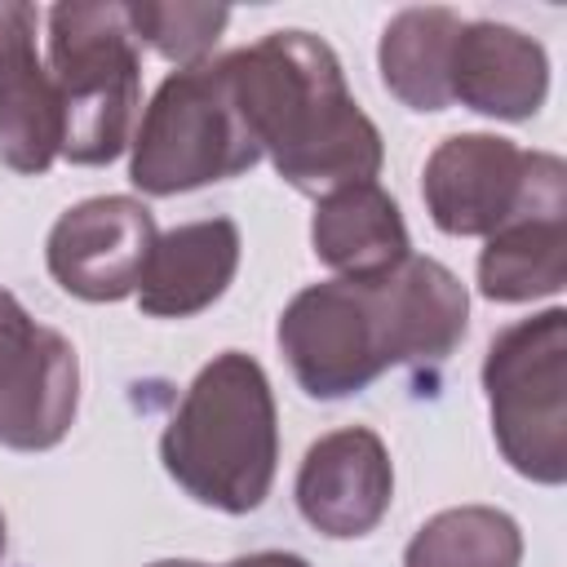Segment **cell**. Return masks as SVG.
Returning a JSON list of instances; mask_svg holds the SVG:
<instances>
[{
	"instance_id": "cell-18",
	"label": "cell",
	"mask_w": 567,
	"mask_h": 567,
	"mask_svg": "<svg viewBox=\"0 0 567 567\" xmlns=\"http://www.w3.org/2000/svg\"><path fill=\"white\" fill-rule=\"evenodd\" d=\"M124 18L133 27V40H146L159 58L177 62V66H195L208 62L217 35L230 22V9L221 4H124Z\"/></svg>"
},
{
	"instance_id": "cell-3",
	"label": "cell",
	"mask_w": 567,
	"mask_h": 567,
	"mask_svg": "<svg viewBox=\"0 0 567 567\" xmlns=\"http://www.w3.org/2000/svg\"><path fill=\"white\" fill-rule=\"evenodd\" d=\"M49 80L62 115L58 155L71 164H111L128 146L142 102V58L124 4H53Z\"/></svg>"
},
{
	"instance_id": "cell-11",
	"label": "cell",
	"mask_w": 567,
	"mask_h": 567,
	"mask_svg": "<svg viewBox=\"0 0 567 567\" xmlns=\"http://www.w3.org/2000/svg\"><path fill=\"white\" fill-rule=\"evenodd\" d=\"M62 146V115L49 71L35 58V9L0 0V159L40 177Z\"/></svg>"
},
{
	"instance_id": "cell-1",
	"label": "cell",
	"mask_w": 567,
	"mask_h": 567,
	"mask_svg": "<svg viewBox=\"0 0 567 567\" xmlns=\"http://www.w3.org/2000/svg\"><path fill=\"white\" fill-rule=\"evenodd\" d=\"M226 71L248 133L292 190L319 199L381 173V133L350 97L341 62L319 35L270 31L226 53Z\"/></svg>"
},
{
	"instance_id": "cell-7",
	"label": "cell",
	"mask_w": 567,
	"mask_h": 567,
	"mask_svg": "<svg viewBox=\"0 0 567 567\" xmlns=\"http://www.w3.org/2000/svg\"><path fill=\"white\" fill-rule=\"evenodd\" d=\"M421 195L443 235H492L536 204H567V168L496 133H456L425 159Z\"/></svg>"
},
{
	"instance_id": "cell-8",
	"label": "cell",
	"mask_w": 567,
	"mask_h": 567,
	"mask_svg": "<svg viewBox=\"0 0 567 567\" xmlns=\"http://www.w3.org/2000/svg\"><path fill=\"white\" fill-rule=\"evenodd\" d=\"M80 403V359L71 341L35 323L0 288V443L44 452L66 439Z\"/></svg>"
},
{
	"instance_id": "cell-13",
	"label": "cell",
	"mask_w": 567,
	"mask_h": 567,
	"mask_svg": "<svg viewBox=\"0 0 567 567\" xmlns=\"http://www.w3.org/2000/svg\"><path fill=\"white\" fill-rule=\"evenodd\" d=\"M239 270V226L230 217L186 221L155 235L137 279V306L155 319H190L208 310Z\"/></svg>"
},
{
	"instance_id": "cell-14",
	"label": "cell",
	"mask_w": 567,
	"mask_h": 567,
	"mask_svg": "<svg viewBox=\"0 0 567 567\" xmlns=\"http://www.w3.org/2000/svg\"><path fill=\"white\" fill-rule=\"evenodd\" d=\"M310 244L328 270L354 284L381 279L412 257L403 213L390 199V190H381L377 182H354L319 195Z\"/></svg>"
},
{
	"instance_id": "cell-4",
	"label": "cell",
	"mask_w": 567,
	"mask_h": 567,
	"mask_svg": "<svg viewBox=\"0 0 567 567\" xmlns=\"http://www.w3.org/2000/svg\"><path fill=\"white\" fill-rule=\"evenodd\" d=\"M257 159L261 146L239 115L226 58H208L155 89L133 137L128 177L146 195H177L239 177Z\"/></svg>"
},
{
	"instance_id": "cell-2",
	"label": "cell",
	"mask_w": 567,
	"mask_h": 567,
	"mask_svg": "<svg viewBox=\"0 0 567 567\" xmlns=\"http://www.w3.org/2000/svg\"><path fill=\"white\" fill-rule=\"evenodd\" d=\"M159 461L190 501L221 514H248L270 496L279 421L252 354L226 350L199 368L159 439Z\"/></svg>"
},
{
	"instance_id": "cell-5",
	"label": "cell",
	"mask_w": 567,
	"mask_h": 567,
	"mask_svg": "<svg viewBox=\"0 0 567 567\" xmlns=\"http://www.w3.org/2000/svg\"><path fill=\"white\" fill-rule=\"evenodd\" d=\"M483 390L501 456L532 483L567 478V310L549 306L492 337Z\"/></svg>"
},
{
	"instance_id": "cell-17",
	"label": "cell",
	"mask_w": 567,
	"mask_h": 567,
	"mask_svg": "<svg viewBox=\"0 0 567 567\" xmlns=\"http://www.w3.org/2000/svg\"><path fill=\"white\" fill-rule=\"evenodd\" d=\"M523 532L492 505H461L434 514L403 554V567H518Z\"/></svg>"
},
{
	"instance_id": "cell-9",
	"label": "cell",
	"mask_w": 567,
	"mask_h": 567,
	"mask_svg": "<svg viewBox=\"0 0 567 567\" xmlns=\"http://www.w3.org/2000/svg\"><path fill=\"white\" fill-rule=\"evenodd\" d=\"M155 248V217L128 195H97L66 208L44 244L49 275L80 301H120L137 292Z\"/></svg>"
},
{
	"instance_id": "cell-10",
	"label": "cell",
	"mask_w": 567,
	"mask_h": 567,
	"mask_svg": "<svg viewBox=\"0 0 567 567\" xmlns=\"http://www.w3.org/2000/svg\"><path fill=\"white\" fill-rule=\"evenodd\" d=\"M394 496V465L377 430L346 425L310 443L301 470H297V509L301 518L332 536H368Z\"/></svg>"
},
{
	"instance_id": "cell-21",
	"label": "cell",
	"mask_w": 567,
	"mask_h": 567,
	"mask_svg": "<svg viewBox=\"0 0 567 567\" xmlns=\"http://www.w3.org/2000/svg\"><path fill=\"white\" fill-rule=\"evenodd\" d=\"M4 540H9V536H4V514H0V558H4Z\"/></svg>"
},
{
	"instance_id": "cell-16",
	"label": "cell",
	"mask_w": 567,
	"mask_h": 567,
	"mask_svg": "<svg viewBox=\"0 0 567 567\" xmlns=\"http://www.w3.org/2000/svg\"><path fill=\"white\" fill-rule=\"evenodd\" d=\"M461 13L443 9V4H425V9H403L385 22L381 31V80L385 89L412 106V111H443L452 106V89H447V71H452V44L461 35Z\"/></svg>"
},
{
	"instance_id": "cell-19",
	"label": "cell",
	"mask_w": 567,
	"mask_h": 567,
	"mask_svg": "<svg viewBox=\"0 0 567 567\" xmlns=\"http://www.w3.org/2000/svg\"><path fill=\"white\" fill-rule=\"evenodd\" d=\"M226 567H310L301 554H284V549H261V554H244Z\"/></svg>"
},
{
	"instance_id": "cell-15",
	"label": "cell",
	"mask_w": 567,
	"mask_h": 567,
	"mask_svg": "<svg viewBox=\"0 0 567 567\" xmlns=\"http://www.w3.org/2000/svg\"><path fill=\"white\" fill-rule=\"evenodd\" d=\"M567 284V204H536L487 235L478 288L492 301H536Z\"/></svg>"
},
{
	"instance_id": "cell-6",
	"label": "cell",
	"mask_w": 567,
	"mask_h": 567,
	"mask_svg": "<svg viewBox=\"0 0 567 567\" xmlns=\"http://www.w3.org/2000/svg\"><path fill=\"white\" fill-rule=\"evenodd\" d=\"M279 350L297 385L315 399L368 390L385 368L403 363L385 275L354 284H310L279 315Z\"/></svg>"
},
{
	"instance_id": "cell-12",
	"label": "cell",
	"mask_w": 567,
	"mask_h": 567,
	"mask_svg": "<svg viewBox=\"0 0 567 567\" xmlns=\"http://www.w3.org/2000/svg\"><path fill=\"white\" fill-rule=\"evenodd\" d=\"M452 102L492 120H532L549 93V58L540 40L505 22H465L447 71Z\"/></svg>"
},
{
	"instance_id": "cell-20",
	"label": "cell",
	"mask_w": 567,
	"mask_h": 567,
	"mask_svg": "<svg viewBox=\"0 0 567 567\" xmlns=\"http://www.w3.org/2000/svg\"><path fill=\"white\" fill-rule=\"evenodd\" d=\"M155 567H204V563H190V558H168V563H155Z\"/></svg>"
}]
</instances>
